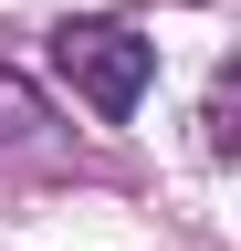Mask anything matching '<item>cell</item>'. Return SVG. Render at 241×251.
Here are the masks:
<instances>
[{"label":"cell","instance_id":"6da1fadb","mask_svg":"<svg viewBox=\"0 0 241 251\" xmlns=\"http://www.w3.org/2000/svg\"><path fill=\"white\" fill-rule=\"evenodd\" d=\"M53 63H63V84L95 115H136L147 74H158V42H136V31H115V21H74L63 42H53Z\"/></svg>","mask_w":241,"mask_h":251}]
</instances>
